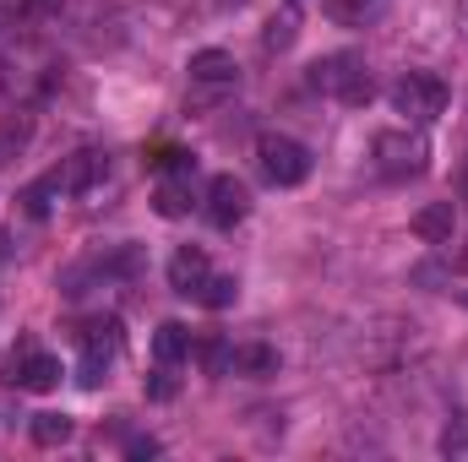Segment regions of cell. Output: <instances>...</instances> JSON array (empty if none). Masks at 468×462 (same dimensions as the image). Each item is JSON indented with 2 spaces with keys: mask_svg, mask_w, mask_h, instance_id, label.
Returning <instances> with one entry per match:
<instances>
[{
  "mask_svg": "<svg viewBox=\"0 0 468 462\" xmlns=\"http://www.w3.org/2000/svg\"><path fill=\"white\" fill-rule=\"evenodd\" d=\"M125 452H131V457H158V441H153V436H147V441H131V446H125Z\"/></svg>",
  "mask_w": 468,
  "mask_h": 462,
  "instance_id": "25",
  "label": "cell"
},
{
  "mask_svg": "<svg viewBox=\"0 0 468 462\" xmlns=\"http://www.w3.org/2000/svg\"><path fill=\"white\" fill-rule=\"evenodd\" d=\"M60 375H66L60 359L55 353H38V348H16L5 359V386H16V392H55Z\"/></svg>",
  "mask_w": 468,
  "mask_h": 462,
  "instance_id": "7",
  "label": "cell"
},
{
  "mask_svg": "<svg viewBox=\"0 0 468 462\" xmlns=\"http://www.w3.org/2000/svg\"><path fill=\"white\" fill-rule=\"evenodd\" d=\"M370 158H376V169L387 180H420L431 169V147H425L420 131H376Z\"/></svg>",
  "mask_w": 468,
  "mask_h": 462,
  "instance_id": "2",
  "label": "cell"
},
{
  "mask_svg": "<svg viewBox=\"0 0 468 462\" xmlns=\"http://www.w3.org/2000/svg\"><path fill=\"white\" fill-rule=\"evenodd\" d=\"M191 353V327L186 321H164L158 332H153V359L158 364H180Z\"/></svg>",
  "mask_w": 468,
  "mask_h": 462,
  "instance_id": "13",
  "label": "cell"
},
{
  "mask_svg": "<svg viewBox=\"0 0 468 462\" xmlns=\"http://www.w3.org/2000/svg\"><path fill=\"white\" fill-rule=\"evenodd\" d=\"M452 272H468V239H463V250L452 256Z\"/></svg>",
  "mask_w": 468,
  "mask_h": 462,
  "instance_id": "26",
  "label": "cell"
},
{
  "mask_svg": "<svg viewBox=\"0 0 468 462\" xmlns=\"http://www.w3.org/2000/svg\"><path fill=\"white\" fill-rule=\"evenodd\" d=\"M125 343V332H120V316H93V321H82V359H77V386H99L104 381V370H110V359L120 353Z\"/></svg>",
  "mask_w": 468,
  "mask_h": 462,
  "instance_id": "5",
  "label": "cell"
},
{
  "mask_svg": "<svg viewBox=\"0 0 468 462\" xmlns=\"http://www.w3.org/2000/svg\"><path fill=\"white\" fill-rule=\"evenodd\" d=\"M381 5H387V0H327V16L344 22V27H365V22L381 16Z\"/></svg>",
  "mask_w": 468,
  "mask_h": 462,
  "instance_id": "15",
  "label": "cell"
},
{
  "mask_svg": "<svg viewBox=\"0 0 468 462\" xmlns=\"http://www.w3.org/2000/svg\"><path fill=\"white\" fill-rule=\"evenodd\" d=\"M463 305H468V294H463Z\"/></svg>",
  "mask_w": 468,
  "mask_h": 462,
  "instance_id": "30",
  "label": "cell"
},
{
  "mask_svg": "<svg viewBox=\"0 0 468 462\" xmlns=\"http://www.w3.org/2000/svg\"><path fill=\"white\" fill-rule=\"evenodd\" d=\"M234 375H278V348H267V343H245V348H234Z\"/></svg>",
  "mask_w": 468,
  "mask_h": 462,
  "instance_id": "14",
  "label": "cell"
},
{
  "mask_svg": "<svg viewBox=\"0 0 468 462\" xmlns=\"http://www.w3.org/2000/svg\"><path fill=\"white\" fill-rule=\"evenodd\" d=\"M245 213H250L245 185H239L234 174H213V185H207V224H213V229H234Z\"/></svg>",
  "mask_w": 468,
  "mask_h": 462,
  "instance_id": "9",
  "label": "cell"
},
{
  "mask_svg": "<svg viewBox=\"0 0 468 462\" xmlns=\"http://www.w3.org/2000/svg\"><path fill=\"white\" fill-rule=\"evenodd\" d=\"M387 99H392V110L409 120V125H431V120L447 110V82L431 77V71H403Z\"/></svg>",
  "mask_w": 468,
  "mask_h": 462,
  "instance_id": "3",
  "label": "cell"
},
{
  "mask_svg": "<svg viewBox=\"0 0 468 462\" xmlns=\"http://www.w3.org/2000/svg\"><path fill=\"white\" fill-rule=\"evenodd\" d=\"M218 5H245V0H218Z\"/></svg>",
  "mask_w": 468,
  "mask_h": 462,
  "instance_id": "27",
  "label": "cell"
},
{
  "mask_svg": "<svg viewBox=\"0 0 468 462\" xmlns=\"http://www.w3.org/2000/svg\"><path fill=\"white\" fill-rule=\"evenodd\" d=\"M409 229H414V239H425V245H447L452 229H458V207L452 202H431V207H420L409 218Z\"/></svg>",
  "mask_w": 468,
  "mask_h": 462,
  "instance_id": "12",
  "label": "cell"
},
{
  "mask_svg": "<svg viewBox=\"0 0 468 462\" xmlns=\"http://www.w3.org/2000/svg\"><path fill=\"white\" fill-rule=\"evenodd\" d=\"M27 430H33L38 446H66V441H71V419H66V414H33Z\"/></svg>",
  "mask_w": 468,
  "mask_h": 462,
  "instance_id": "17",
  "label": "cell"
},
{
  "mask_svg": "<svg viewBox=\"0 0 468 462\" xmlns=\"http://www.w3.org/2000/svg\"><path fill=\"white\" fill-rule=\"evenodd\" d=\"M202 370H207V375H234V348L224 343V338H207V343H202Z\"/></svg>",
  "mask_w": 468,
  "mask_h": 462,
  "instance_id": "19",
  "label": "cell"
},
{
  "mask_svg": "<svg viewBox=\"0 0 468 462\" xmlns=\"http://www.w3.org/2000/svg\"><path fill=\"white\" fill-rule=\"evenodd\" d=\"M191 174H197V163H180V169H169L158 180V191H153L158 218H186L191 213Z\"/></svg>",
  "mask_w": 468,
  "mask_h": 462,
  "instance_id": "11",
  "label": "cell"
},
{
  "mask_svg": "<svg viewBox=\"0 0 468 462\" xmlns=\"http://www.w3.org/2000/svg\"><path fill=\"white\" fill-rule=\"evenodd\" d=\"M294 33H300V16H294V5H289L283 16H272V22H267V33H261V44H267V49L278 55V49H289V44H294Z\"/></svg>",
  "mask_w": 468,
  "mask_h": 462,
  "instance_id": "18",
  "label": "cell"
},
{
  "mask_svg": "<svg viewBox=\"0 0 468 462\" xmlns=\"http://www.w3.org/2000/svg\"><path fill=\"white\" fill-rule=\"evenodd\" d=\"M289 5H300V0H289Z\"/></svg>",
  "mask_w": 468,
  "mask_h": 462,
  "instance_id": "29",
  "label": "cell"
},
{
  "mask_svg": "<svg viewBox=\"0 0 468 462\" xmlns=\"http://www.w3.org/2000/svg\"><path fill=\"white\" fill-rule=\"evenodd\" d=\"M197 299H202L207 310H229L234 299H239V278H234V272H213V278L202 283V294H197Z\"/></svg>",
  "mask_w": 468,
  "mask_h": 462,
  "instance_id": "16",
  "label": "cell"
},
{
  "mask_svg": "<svg viewBox=\"0 0 468 462\" xmlns=\"http://www.w3.org/2000/svg\"><path fill=\"white\" fill-rule=\"evenodd\" d=\"M311 88L316 93H327V99H338V104H370V93H376V82H370V66H365V55H354V49H338V55H322L316 66H311Z\"/></svg>",
  "mask_w": 468,
  "mask_h": 462,
  "instance_id": "1",
  "label": "cell"
},
{
  "mask_svg": "<svg viewBox=\"0 0 468 462\" xmlns=\"http://www.w3.org/2000/svg\"><path fill=\"white\" fill-rule=\"evenodd\" d=\"M169 370H175V364H158V370L147 375V397H153V403H169V397L180 392V381H175Z\"/></svg>",
  "mask_w": 468,
  "mask_h": 462,
  "instance_id": "21",
  "label": "cell"
},
{
  "mask_svg": "<svg viewBox=\"0 0 468 462\" xmlns=\"http://www.w3.org/2000/svg\"><path fill=\"white\" fill-rule=\"evenodd\" d=\"M104 174H110V158L88 147V152H71V158H66L60 169H49L44 180L55 185V196H82V191H93Z\"/></svg>",
  "mask_w": 468,
  "mask_h": 462,
  "instance_id": "8",
  "label": "cell"
},
{
  "mask_svg": "<svg viewBox=\"0 0 468 462\" xmlns=\"http://www.w3.org/2000/svg\"><path fill=\"white\" fill-rule=\"evenodd\" d=\"M458 11H463V16H468V0H458Z\"/></svg>",
  "mask_w": 468,
  "mask_h": 462,
  "instance_id": "28",
  "label": "cell"
},
{
  "mask_svg": "<svg viewBox=\"0 0 468 462\" xmlns=\"http://www.w3.org/2000/svg\"><path fill=\"white\" fill-rule=\"evenodd\" d=\"M441 278H447V272H441L436 261H425V267H414V283H441Z\"/></svg>",
  "mask_w": 468,
  "mask_h": 462,
  "instance_id": "24",
  "label": "cell"
},
{
  "mask_svg": "<svg viewBox=\"0 0 468 462\" xmlns=\"http://www.w3.org/2000/svg\"><path fill=\"white\" fill-rule=\"evenodd\" d=\"M256 163H261L267 185H283V191L311 180V152H305V142L278 136V131H267V136L256 142Z\"/></svg>",
  "mask_w": 468,
  "mask_h": 462,
  "instance_id": "4",
  "label": "cell"
},
{
  "mask_svg": "<svg viewBox=\"0 0 468 462\" xmlns=\"http://www.w3.org/2000/svg\"><path fill=\"white\" fill-rule=\"evenodd\" d=\"M22 142H27V120H5V125H0V163H5V152L22 147Z\"/></svg>",
  "mask_w": 468,
  "mask_h": 462,
  "instance_id": "22",
  "label": "cell"
},
{
  "mask_svg": "<svg viewBox=\"0 0 468 462\" xmlns=\"http://www.w3.org/2000/svg\"><path fill=\"white\" fill-rule=\"evenodd\" d=\"M468 446V436H463V425H452L447 436H441V452H463Z\"/></svg>",
  "mask_w": 468,
  "mask_h": 462,
  "instance_id": "23",
  "label": "cell"
},
{
  "mask_svg": "<svg viewBox=\"0 0 468 462\" xmlns=\"http://www.w3.org/2000/svg\"><path fill=\"white\" fill-rule=\"evenodd\" d=\"M49 196H55V185H49V180H33V185H27L16 202H22V213L38 224V218H49Z\"/></svg>",
  "mask_w": 468,
  "mask_h": 462,
  "instance_id": "20",
  "label": "cell"
},
{
  "mask_svg": "<svg viewBox=\"0 0 468 462\" xmlns=\"http://www.w3.org/2000/svg\"><path fill=\"white\" fill-rule=\"evenodd\" d=\"M186 71H191V104L197 110L218 104L224 93L239 88V66H234V55H224V49H197Z\"/></svg>",
  "mask_w": 468,
  "mask_h": 462,
  "instance_id": "6",
  "label": "cell"
},
{
  "mask_svg": "<svg viewBox=\"0 0 468 462\" xmlns=\"http://www.w3.org/2000/svg\"><path fill=\"white\" fill-rule=\"evenodd\" d=\"M207 278H213V261H207V250H202V245H180V250L169 256V289H175V294L197 299Z\"/></svg>",
  "mask_w": 468,
  "mask_h": 462,
  "instance_id": "10",
  "label": "cell"
}]
</instances>
